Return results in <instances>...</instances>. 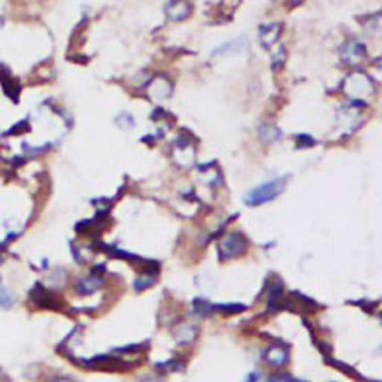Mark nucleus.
Returning <instances> with one entry per match:
<instances>
[{
	"label": "nucleus",
	"mask_w": 382,
	"mask_h": 382,
	"mask_svg": "<svg viewBox=\"0 0 382 382\" xmlns=\"http://www.w3.org/2000/svg\"><path fill=\"white\" fill-rule=\"evenodd\" d=\"M51 382H74L70 378H66V376H57L54 379H51Z\"/></svg>",
	"instance_id": "obj_9"
},
{
	"label": "nucleus",
	"mask_w": 382,
	"mask_h": 382,
	"mask_svg": "<svg viewBox=\"0 0 382 382\" xmlns=\"http://www.w3.org/2000/svg\"><path fill=\"white\" fill-rule=\"evenodd\" d=\"M263 359L264 361L270 364V366L275 368H282L286 366L288 363L290 359V352L286 348V346H281V345H273L270 348H268L263 354Z\"/></svg>",
	"instance_id": "obj_2"
},
{
	"label": "nucleus",
	"mask_w": 382,
	"mask_h": 382,
	"mask_svg": "<svg viewBox=\"0 0 382 382\" xmlns=\"http://www.w3.org/2000/svg\"><path fill=\"white\" fill-rule=\"evenodd\" d=\"M15 295L0 284V308H12L15 305Z\"/></svg>",
	"instance_id": "obj_5"
},
{
	"label": "nucleus",
	"mask_w": 382,
	"mask_h": 382,
	"mask_svg": "<svg viewBox=\"0 0 382 382\" xmlns=\"http://www.w3.org/2000/svg\"><path fill=\"white\" fill-rule=\"evenodd\" d=\"M244 250V241L237 236H230L221 245V257L229 259V257H235Z\"/></svg>",
	"instance_id": "obj_3"
},
{
	"label": "nucleus",
	"mask_w": 382,
	"mask_h": 382,
	"mask_svg": "<svg viewBox=\"0 0 382 382\" xmlns=\"http://www.w3.org/2000/svg\"><path fill=\"white\" fill-rule=\"evenodd\" d=\"M266 382H286V379H284V376L272 375V376H269L268 379H266Z\"/></svg>",
	"instance_id": "obj_7"
},
{
	"label": "nucleus",
	"mask_w": 382,
	"mask_h": 382,
	"mask_svg": "<svg viewBox=\"0 0 382 382\" xmlns=\"http://www.w3.org/2000/svg\"><path fill=\"white\" fill-rule=\"evenodd\" d=\"M102 286V279L100 278H96V277H90V278H85L76 286V290L79 295H92L97 288Z\"/></svg>",
	"instance_id": "obj_4"
},
{
	"label": "nucleus",
	"mask_w": 382,
	"mask_h": 382,
	"mask_svg": "<svg viewBox=\"0 0 382 382\" xmlns=\"http://www.w3.org/2000/svg\"><path fill=\"white\" fill-rule=\"evenodd\" d=\"M142 382H162V379L154 375H147L144 379H142Z\"/></svg>",
	"instance_id": "obj_8"
},
{
	"label": "nucleus",
	"mask_w": 382,
	"mask_h": 382,
	"mask_svg": "<svg viewBox=\"0 0 382 382\" xmlns=\"http://www.w3.org/2000/svg\"><path fill=\"white\" fill-rule=\"evenodd\" d=\"M257 381H259V375H257L255 372H253V373H250V375L245 378L244 382H257Z\"/></svg>",
	"instance_id": "obj_6"
},
{
	"label": "nucleus",
	"mask_w": 382,
	"mask_h": 382,
	"mask_svg": "<svg viewBox=\"0 0 382 382\" xmlns=\"http://www.w3.org/2000/svg\"><path fill=\"white\" fill-rule=\"evenodd\" d=\"M286 184H287L286 178H275V180H272L269 182H264L257 187V189L248 193L246 203L251 206H255V205H262V203L277 199L284 191V189H286Z\"/></svg>",
	"instance_id": "obj_1"
}]
</instances>
